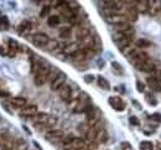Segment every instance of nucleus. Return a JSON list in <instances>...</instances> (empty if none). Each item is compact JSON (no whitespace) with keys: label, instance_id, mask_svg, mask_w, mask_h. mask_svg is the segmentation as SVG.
<instances>
[{"label":"nucleus","instance_id":"f257e3e1","mask_svg":"<svg viewBox=\"0 0 161 150\" xmlns=\"http://www.w3.org/2000/svg\"><path fill=\"white\" fill-rule=\"evenodd\" d=\"M73 112L74 113H86L87 110H89L93 106H92V101L89 98V96L86 92H82L77 99H73Z\"/></svg>","mask_w":161,"mask_h":150},{"label":"nucleus","instance_id":"f03ea898","mask_svg":"<svg viewBox=\"0 0 161 150\" xmlns=\"http://www.w3.org/2000/svg\"><path fill=\"white\" fill-rule=\"evenodd\" d=\"M64 138V133L63 130L61 129H52V130H48L46 134H45V139L51 143V144H57V143H62Z\"/></svg>","mask_w":161,"mask_h":150},{"label":"nucleus","instance_id":"7ed1b4c3","mask_svg":"<svg viewBox=\"0 0 161 150\" xmlns=\"http://www.w3.org/2000/svg\"><path fill=\"white\" fill-rule=\"evenodd\" d=\"M15 139L9 135L8 133H0V148L6 150H14L15 149Z\"/></svg>","mask_w":161,"mask_h":150},{"label":"nucleus","instance_id":"20e7f679","mask_svg":"<svg viewBox=\"0 0 161 150\" xmlns=\"http://www.w3.org/2000/svg\"><path fill=\"white\" fill-rule=\"evenodd\" d=\"M86 115H87V124L89 125V127H93L97 122H99L101 119H102V113H101V110L98 109V108H96V107H92L89 110H87L86 112Z\"/></svg>","mask_w":161,"mask_h":150},{"label":"nucleus","instance_id":"39448f33","mask_svg":"<svg viewBox=\"0 0 161 150\" xmlns=\"http://www.w3.org/2000/svg\"><path fill=\"white\" fill-rule=\"evenodd\" d=\"M124 3L125 4H130L128 6V9L125 10V13H124V16H125L126 21L128 23H135L138 20V16H139V13H138V10L134 6L135 2H124Z\"/></svg>","mask_w":161,"mask_h":150},{"label":"nucleus","instance_id":"423d86ee","mask_svg":"<svg viewBox=\"0 0 161 150\" xmlns=\"http://www.w3.org/2000/svg\"><path fill=\"white\" fill-rule=\"evenodd\" d=\"M66 81H67L66 73L58 72V74L55 77V80L51 82V90H52V91H60V90L66 85Z\"/></svg>","mask_w":161,"mask_h":150},{"label":"nucleus","instance_id":"0eeeda50","mask_svg":"<svg viewBox=\"0 0 161 150\" xmlns=\"http://www.w3.org/2000/svg\"><path fill=\"white\" fill-rule=\"evenodd\" d=\"M58 96H60V98H61L62 101H64V102H71L72 99H77V98H74V96H73V91H72L71 86H68V85H64V86L58 91Z\"/></svg>","mask_w":161,"mask_h":150},{"label":"nucleus","instance_id":"6e6552de","mask_svg":"<svg viewBox=\"0 0 161 150\" xmlns=\"http://www.w3.org/2000/svg\"><path fill=\"white\" fill-rule=\"evenodd\" d=\"M48 41H50L48 36L46 34H43V32H37V34H35L32 36V42L37 47H45L48 44Z\"/></svg>","mask_w":161,"mask_h":150},{"label":"nucleus","instance_id":"1a4fd4ad","mask_svg":"<svg viewBox=\"0 0 161 150\" xmlns=\"http://www.w3.org/2000/svg\"><path fill=\"white\" fill-rule=\"evenodd\" d=\"M108 102H109L110 107H112L113 109L118 110V112H122V110H124V109H125V102H124L120 97H117V96L109 97Z\"/></svg>","mask_w":161,"mask_h":150},{"label":"nucleus","instance_id":"9d476101","mask_svg":"<svg viewBox=\"0 0 161 150\" xmlns=\"http://www.w3.org/2000/svg\"><path fill=\"white\" fill-rule=\"evenodd\" d=\"M105 20L108 24L115 26V25H119V24H123V23H128L124 14H112L109 16H105Z\"/></svg>","mask_w":161,"mask_h":150},{"label":"nucleus","instance_id":"9b49d317","mask_svg":"<svg viewBox=\"0 0 161 150\" xmlns=\"http://www.w3.org/2000/svg\"><path fill=\"white\" fill-rule=\"evenodd\" d=\"M39 113V109H37V106L36 104H26L23 109H21V115L24 117H30L32 118L34 115H36Z\"/></svg>","mask_w":161,"mask_h":150},{"label":"nucleus","instance_id":"f8f14e48","mask_svg":"<svg viewBox=\"0 0 161 150\" xmlns=\"http://www.w3.org/2000/svg\"><path fill=\"white\" fill-rule=\"evenodd\" d=\"M139 69L140 71H142V72H146V73H152L155 69H156V65H155V62L152 61V60H146L145 62H142L141 63V66L139 67Z\"/></svg>","mask_w":161,"mask_h":150},{"label":"nucleus","instance_id":"ddd939ff","mask_svg":"<svg viewBox=\"0 0 161 150\" xmlns=\"http://www.w3.org/2000/svg\"><path fill=\"white\" fill-rule=\"evenodd\" d=\"M48 118H50V114H47V113H40V112H39V113H37L36 115H34L31 119H32L34 123H36V124L43 127V125L46 124V122L48 120Z\"/></svg>","mask_w":161,"mask_h":150},{"label":"nucleus","instance_id":"4468645a","mask_svg":"<svg viewBox=\"0 0 161 150\" xmlns=\"http://www.w3.org/2000/svg\"><path fill=\"white\" fill-rule=\"evenodd\" d=\"M31 24L29 23V21H23L19 26H18V32H19V35H21V36H26V35H29L30 34V31H31Z\"/></svg>","mask_w":161,"mask_h":150},{"label":"nucleus","instance_id":"2eb2a0df","mask_svg":"<svg viewBox=\"0 0 161 150\" xmlns=\"http://www.w3.org/2000/svg\"><path fill=\"white\" fill-rule=\"evenodd\" d=\"M26 103H27V101H26V98H24V97H13V98L10 99V104H11L13 107L20 108V109H23V108L26 106Z\"/></svg>","mask_w":161,"mask_h":150},{"label":"nucleus","instance_id":"dca6fc26","mask_svg":"<svg viewBox=\"0 0 161 150\" xmlns=\"http://www.w3.org/2000/svg\"><path fill=\"white\" fill-rule=\"evenodd\" d=\"M72 60L76 62V63H82V62H85L87 58H86V52H85V50L83 48H79L77 52H74L72 56Z\"/></svg>","mask_w":161,"mask_h":150},{"label":"nucleus","instance_id":"f3484780","mask_svg":"<svg viewBox=\"0 0 161 150\" xmlns=\"http://www.w3.org/2000/svg\"><path fill=\"white\" fill-rule=\"evenodd\" d=\"M19 44L15 41V40H13V39H9V45H8V53H9V56L10 57H14L16 53H18V51H19Z\"/></svg>","mask_w":161,"mask_h":150},{"label":"nucleus","instance_id":"a211bd4d","mask_svg":"<svg viewBox=\"0 0 161 150\" xmlns=\"http://www.w3.org/2000/svg\"><path fill=\"white\" fill-rule=\"evenodd\" d=\"M135 9L138 10V13L140 14H145L149 11V2L146 0H140V2H135Z\"/></svg>","mask_w":161,"mask_h":150},{"label":"nucleus","instance_id":"6ab92c4d","mask_svg":"<svg viewBox=\"0 0 161 150\" xmlns=\"http://www.w3.org/2000/svg\"><path fill=\"white\" fill-rule=\"evenodd\" d=\"M79 48H80V47H79V45H78L77 42H72V44H68V45H66V46L63 47V53L72 56V55H73L74 52H77Z\"/></svg>","mask_w":161,"mask_h":150},{"label":"nucleus","instance_id":"aec40b11","mask_svg":"<svg viewBox=\"0 0 161 150\" xmlns=\"http://www.w3.org/2000/svg\"><path fill=\"white\" fill-rule=\"evenodd\" d=\"M108 140V131L105 130V128H103V129H101V130H98L97 131V136H96V143L97 144H103V143H105Z\"/></svg>","mask_w":161,"mask_h":150},{"label":"nucleus","instance_id":"412c9836","mask_svg":"<svg viewBox=\"0 0 161 150\" xmlns=\"http://www.w3.org/2000/svg\"><path fill=\"white\" fill-rule=\"evenodd\" d=\"M146 83H147V86L151 88V91H161V82L157 81L156 78H154L152 76H151V77H147Z\"/></svg>","mask_w":161,"mask_h":150},{"label":"nucleus","instance_id":"4be33fe9","mask_svg":"<svg viewBox=\"0 0 161 150\" xmlns=\"http://www.w3.org/2000/svg\"><path fill=\"white\" fill-rule=\"evenodd\" d=\"M145 101H146V103H149L151 107L157 106V99H156V97H155V94H154L152 92H146V93H145Z\"/></svg>","mask_w":161,"mask_h":150},{"label":"nucleus","instance_id":"5701e85b","mask_svg":"<svg viewBox=\"0 0 161 150\" xmlns=\"http://www.w3.org/2000/svg\"><path fill=\"white\" fill-rule=\"evenodd\" d=\"M131 27H133V26H131L130 23H123V24H119V25H115V26H114V29H115L117 32H125V31L130 30Z\"/></svg>","mask_w":161,"mask_h":150},{"label":"nucleus","instance_id":"b1692460","mask_svg":"<svg viewBox=\"0 0 161 150\" xmlns=\"http://www.w3.org/2000/svg\"><path fill=\"white\" fill-rule=\"evenodd\" d=\"M97 82H98V86H99L101 88H103V90H105V91H109V90H110V85H109V82H108L104 77L99 76V77L97 78Z\"/></svg>","mask_w":161,"mask_h":150},{"label":"nucleus","instance_id":"393cba45","mask_svg":"<svg viewBox=\"0 0 161 150\" xmlns=\"http://www.w3.org/2000/svg\"><path fill=\"white\" fill-rule=\"evenodd\" d=\"M47 24L50 27H57L60 25V16L57 15H51L47 20Z\"/></svg>","mask_w":161,"mask_h":150},{"label":"nucleus","instance_id":"a878e982","mask_svg":"<svg viewBox=\"0 0 161 150\" xmlns=\"http://www.w3.org/2000/svg\"><path fill=\"white\" fill-rule=\"evenodd\" d=\"M71 35H72L71 27L64 26V27H61V29H60V37H61V39H69Z\"/></svg>","mask_w":161,"mask_h":150},{"label":"nucleus","instance_id":"bb28decb","mask_svg":"<svg viewBox=\"0 0 161 150\" xmlns=\"http://www.w3.org/2000/svg\"><path fill=\"white\" fill-rule=\"evenodd\" d=\"M10 26L8 16H0V31H5Z\"/></svg>","mask_w":161,"mask_h":150},{"label":"nucleus","instance_id":"cd10ccee","mask_svg":"<svg viewBox=\"0 0 161 150\" xmlns=\"http://www.w3.org/2000/svg\"><path fill=\"white\" fill-rule=\"evenodd\" d=\"M135 47H139V48H145V47H149L151 45V42L149 40H145V39H139L135 41Z\"/></svg>","mask_w":161,"mask_h":150},{"label":"nucleus","instance_id":"c85d7f7f","mask_svg":"<svg viewBox=\"0 0 161 150\" xmlns=\"http://www.w3.org/2000/svg\"><path fill=\"white\" fill-rule=\"evenodd\" d=\"M45 48L47 51H57V48H60V44L56 40H50L48 44L45 46Z\"/></svg>","mask_w":161,"mask_h":150},{"label":"nucleus","instance_id":"c756f323","mask_svg":"<svg viewBox=\"0 0 161 150\" xmlns=\"http://www.w3.org/2000/svg\"><path fill=\"white\" fill-rule=\"evenodd\" d=\"M14 150H27V143L24 139H18L15 141V149Z\"/></svg>","mask_w":161,"mask_h":150},{"label":"nucleus","instance_id":"7c9ffc66","mask_svg":"<svg viewBox=\"0 0 161 150\" xmlns=\"http://www.w3.org/2000/svg\"><path fill=\"white\" fill-rule=\"evenodd\" d=\"M57 122H58V118H57L56 115H51V114H50V118H48V120L46 122V124L43 125V128H52V127H55V125L57 124Z\"/></svg>","mask_w":161,"mask_h":150},{"label":"nucleus","instance_id":"2f4dec72","mask_svg":"<svg viewBox=\"0 0 161 150\" xmlns=\"http://www.w3.org/2000/svg\"><path fill=\"white\" fill-rule=\"evenodd\" d=\"M140 150H154V144L150 140H144L140 143Z\"/></svg>","mask_w":161,"mask_h":150},{"label":"nucleus","instance_id":"473e14b6","mask_svg":"<svg viewBox=\"0 0 161 150\" xmlns=\"http://www.w3.org/2000/svg\"><path fill=\"white\" fill-rule=\"evenodd\" d=\"M67 6L76 14V11L79 9V4L77 3V2H67Z\"/></svg>","mask_w":161,"mask_h":150},{"label":"nucleus","instance_id":"72a5a7b5","mask_svg":"<svg viewBox=\"0 0 161 150\" xmlns=\"http://www.w3.org/2000/svg\"><path fill=\"white\" fill-rule=\"evenodd\" d=\"M112 67L117 71V73L118 74H123V72H124V69H123V67L119 65V62H117V61H114V62H112Z\"/></svg>","mask_w":161,"mask_h":150},{"label":"nucleus","instance_id":"f704fd0d","mask_svg":"<svg viewBox=\"0 0 161 150\" xmlns=\"http://www.w3.org/2000/svg\"><path fill=\"white\" fill-rule=\"evenodd\" d=\"M50 10H51V6H50V5H45V6L41 9L40 16H41V18H46V16L50 14Z\"/></svg>","mask_w":161,"mask_h":150},{"label":"nucleus","instance_id":"c9c22d12","mask_svg":"<svg viewBox=\"0 0 161 150\" xmlns=\"http://www.w3.org/2000/svg\"><path fill=\"white\" fill-rule=\"evenodd\" d=\"M89 128H91V127H89L87 123H82V124H80V125L78 127L79 131H80V133H83V134H86V133L89 130Z\"/></svg>","mask_w":161,"mask_h":150},{"label":"nucleus","instance_id":"e433bc0d","mask_svg":"<svg viewBox=\"0 0 161 150\" xmlns=\"http://www.w3.org/2000/svg\"><path fill=\"white\" fill-rule=\"evenodd\" d=\"M129 122H130L131 125H135V127H139V125H140V120H139V118H136L135 115L130 117V118H129Z\"/></svg>","mask_w":161,"mask_h":150},{"label":"nucleus","instance_id":"4c0bfd02","mask_svg":"<svg viewBox=\"0 0 161 150\" xmlns=\"http://www.w3.org/2000/svg\"><path fill=\"white\" fill-rule=\"evenodd\" d=\"M136 88H138V91L140 92V93H144L145 92V85L141 82V81H136Z\"/></svg>","mask_w":161,"mask_h":150},{"label":"nucleus","instance_id":"58836bf2","mask_svg":"<svg viewBox=\"0 0 161 150\" xmlns=\"http://www.w3.org/2000/svg\"><path fill=\"white\" fill-rule=\"evenodd\" d=\"M150 119L155 120L156 123H161V113H154V114H151Z\"/></svg>","mask_w":161,"mask_h":150},{"label":"nucleus","instance_id":"ea45409f","mask_svg":"<svg viewBox=\"0 0 161 150\" xmlns=\"http://www.w3.org/2000/svg\"><path fill=\"white\" fill-rule=\"evenodd\" d=\"M120 150H133V146L128 141H123L120 145Z\"/></svg>","mask_w":161,"mask_h":150},{"label":"nucleus","instance_id":"a19ab883","mask_svg":"<svg viewBox=\"0 0 161 150\" xmlns=\"http://www.w3.org/2000/svg\"><path fill=\"white\" fill-rule=\"evenodd\" d=\"M93 80H94V77H93V76H91V74H87V76H85V81H86L87 83H92V82H93Z\"/></svg>","mask_w":161,"mask_h":150},{"label":"nucleus","instance_id":"79ce46f5","mask_svg":"<svg viewBox=\"0 0 161 150\" xmlns=\"http://www.w3.org/2000/svg\"><path fill=\"white\" fill-rule=\"evenodd\" d=\"M9 93L8 92H4V91H0V97H8Z\"/></svg>","mask_w":161,"mask_h":150},{"label":"nucleus","instance_id":"37998d69","mask_svg":"<svg viewBox=\"0 0 161 150\" xmlns=\"http://www.w3.org/2000/svg\"><path fill=\"white\" fill-rule=\"evenodd\" d=\"M0 55H2V56H5V55H6V51H5L2 46H0Z\"/></svg>","mask_w":161,"mask_h":150},{"label":"nucleus","instance_id":"c03bdc74","mask_svg":"<svg viewBox=\"0 0 161 150\" xmlns=\"http://www.w3.org/2000/svg\"><path fill=\"white\" fill-rule=\"evenodd\" d=\"M133 103H134V106H135V107H136V108H139V109H140V108H141V107H140V104H139V102H138V101H133Z\"/></svg>","mask_w":161,"mask_h":150},{"label":"nucleus","instance_id":"a18cd8bd","mask_svg":"<svg viewBox=\"0 0 161 150\" xmlns=\"http://www.w3.org/2000/svg\"><path fill=\"white\" fill-rule=\"evenodd\" d=\"M156 146H157L159 150H161V143L160 141H156Z\"/></svg>","mask_w":161,"mask_h":150},{"label":"nucleus","instance_id":"49530a36","mask_svg":"<svg viewBox=\"0 0 161 150\" xmlns=\"http://www.w3.org/2000/svg\"><path fill=\"white\" fill-rule=\"evenodd\" d=\"M79 150H86V148H85V149H79Z\"/></svg>","mask_w":161,"mask_h":150},{"label":"nucleus","instance_id":"de8ad7c7","mask_svg":"<svg viewBox=\"0 0 161 150\" xmlns=\"http://www.w3.org/2000/svg\"><path fill=\"white\" fill-rule=\"evenodd\" d=\"M160 14H161V11H160Z\"/></svg>","mask_w":161,"mask_h":150}]
</instances>
